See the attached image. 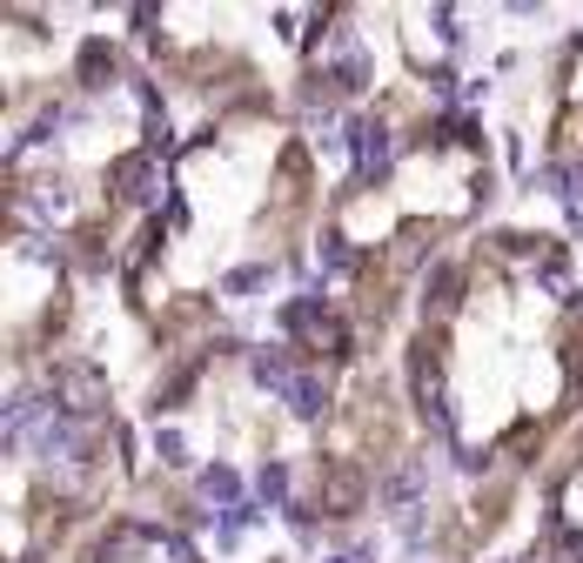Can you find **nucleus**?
<instances>
[{"mask_svg":"<svg viewBox=\"0 0 583 563\" xmlns=\"http://www.w3.org/2000/svg\"><path fill=\"white\" fill-rule=\"evenodd\" d=\"M202 490H208V497H222V504H228V497H235V476H228V469H208V476H202Z\"/></svg>","mask_w":583,"mask_h":563,"instance_id":"1a4fd4ad","label":"nucleus"},{"mask_svg":"<svg viewBox=\"0 0 583 563\" xmlns=\"http://www.w3.org/2000/svg\"><path fill=\"white\" fill-rule=\"evenodd\" d=\"M154 182H161V175H154V148L121 154V161H115V195H121V202H148V195H154Z\"/></svg>","mask_w":583,"mask_h":563,"instance_id":"20e7f679","label":"nucleus"},{"mask_svg":"<svg viewBox=\"0 0 583 563\" xmlns=\"http://www.w3.org/2000/svg\"><path fill=\"white\" fill-rule=\"evenodd\" d=\"M108 74H115V54L101 41H88V54H80V80H88V88H108Z\"/></svg>","mask_w":583,"mask_h":563,"instance_id":"0eeeda50","label":"nucleus"},{"mask_svg":"<svg viewBox=\"0 0 583 563\" xmlns=\"http://www.w3.org/2000/svg\"><path fill=\"white\" fill-rule=\"evenodd\" d=\"M356 154H363V169H369V175H382V161H389V134H382L376 121H363V128H356Z\"/></svg>","mask_w":583,"mask_h":563,"instance_id":"423d86ee","label":"nucleus"},{"mask_svg":"<svg viewBox=\"0 0 583 563\" xmlns=\"http://www.w3.org/2000/svg\"><path fill=\"white\" fill-rule=\"evenodd\" d=\"M456 295H463V269H436V275H430V289H423V315H436V322H443V315L456 308Z\"/></svg>","mask_w":583,"mask_h":563,"instance_id":"39448f33","label":"nucleus"},{"mask_svg":"<svg viewBox=\"0 0 583 563\" xmlns=\"http://www.w3.org/2000/svg\"><path fill=\"white\" fill-rule=\"evenodd\" d=\"M363 497H369V476H363L356 463H328V469H322V510H328V517H356Z\"/></svg>","mask_w":583,"mask_h":563,"instance_id":"f03ea898","label":"nucleus"},{"mask_svg":"<svg viewBox=\"0 0 583 563\" xmlns=\"http://www.w3.org/2000/svg\"><path fill=\"white\" fill-rule=\"evenodd\" d=\"M289 402H295V410H302V416H315V410H322V402H328V389H322L315 376H295V382H289Z\"/></svg>","mask_w":583,"mask_h":563,"instance_id":"6e6552de","label":"nucleus"},{"mask_svg":"<svg viewBox=\"0 0 583 563\" xmlns=\"http://www.w3.org/2000/svg\"><path fill=\"white\" fill-rule=\"evenodd\" d=\"M61 402H67L74 416H95L101 402H108V376L88 369V362H67V369H61Z\"/></svg>","mask_w":583,"mask_h":563,"instance_id":"7ed1b4c3","label":"nucleus"},{"mask_svg":"<svg viewBox=\"0 0 583 563\" xmlns=\"http://www.w3.org/2000/svg\"><path fill=\"white\" fill-rule=\"evenodd\" d=\"M523 563H557V556H550V550H530V556H523Z\"/></svg>","mask_w":583,"mask_h":563,"instance_id":"9d476101","label":"nucleus"},{"mask_svg":"<svg viewBox=\"0 0 583 563\" xmlns=\"http://www.w3.org/2000/svg\"><path fill=\"white\" fill-rule=\"evenodd\" d=\"M282 322L302 336V349H315V356H349V329H343V322L328 315L322 302H295Z\"/></svg>","mask_w":583,"mask_h":563,"instance_id":"f257e3e1","label":"nucleus"},{"mask_svg":"<svg viewBox=\"0 0 583 563\" xmlns=\"http://www.w3.org/2000/svg\"><path fill=\"white\" fill-rule=\"evenodd\" d=\"M336 563H363V556H336Z\"/></svg>","mask_w":583,"mask_h":563,"instance_id":"9b49d317","label":"nucleus"}]
</instances>
